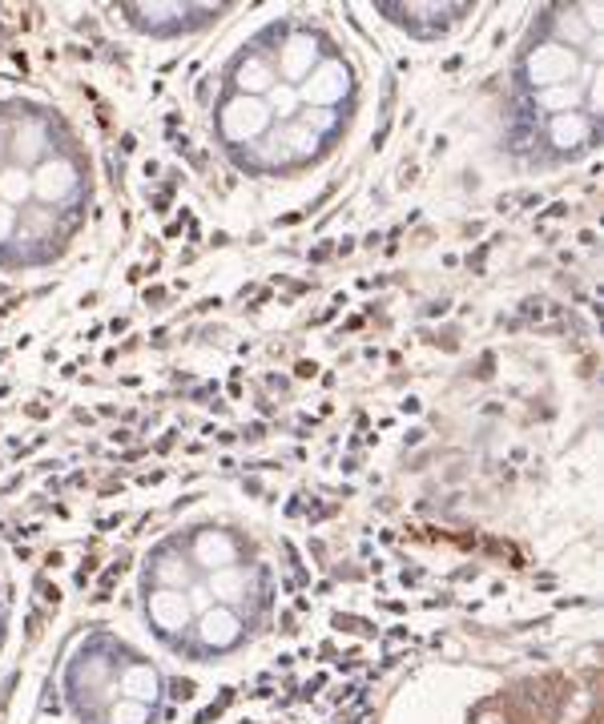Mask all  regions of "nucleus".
Segmentation results:
<instances>
[{"mask_svg": "<svg viewBox=\"0 0 604 724\" xmlns=\"http://www.w3.org/2000/svg\"><path fill=\"white\" fill-rule=\"evenodd\" d=\"M573 73H576V53L556 41L536 44V49H528L524 61H519V77H524V85H532L536 93H541V89H556V85H568Z\"/></svg>", "mask_w": 604, "mask_h": 724, "instance_id": "obj_3", "label": "nucleus"}, {"mask_svg": "<svg viewBox=\"0 0 604 724\" xmlns=\"http://www.w3.org/2000/svg\"><path fill=\"white\" fill-rule=\"evenodd\" d=\"M230 81H234V89H238V97H258V101H263V97L278 85V73L263 53H246L234 65Z\"/></svg>", "mask_w": 604, "mask_h": 724, "instance_id": "obj_11", "label": "nucleus"}, {"mask_svg": "<svg viewBox=\"0 0 604 724\" xmlns=\"http://www.w3.org/2000/svg\"><path fill=\"white\" fill-rule=\"evenodd\" d=\"M186 604H190L194 619H198L201 612H210V608H214V596H210V588H206V584H190V588H186Z\"/></svg>", "mask_w": 604, "mask_h": 724, "instance_id": "obj_22", "label": "nucleus"}, {"mask_svg": "<svg viewBox=\"0 0 604 724\" xmlns=\"http://www.w3.org/2000/svg\"><path fill=\"white\" fill-rule=\"evenodd\" d=\"M581 106V89L576 85H556V89H541L536 93V109H544V113H573V109Z\"/></svg>", "mask_w": 604, "mask_h": 724, "instance_id": "obj_18", "label": "nucleus"}, {"mask_svg": "<svg viewBox=\"0 0 604 724\" xmlns=\"http://www.w3.org/2000/svg\"><path fill=\"white\" fill-rule=\"evenodd\" d=\"M149 579H154L158 588L186 592L190 584H198V572H194V564L186 559V552H178V547H166V552H158V556H154V564H149Z\"/></svg>", "mask_w": 604, "mask_h": 724, "instance_id": "obj_13", "label": "nucleus"}, {"mask_svg": "<svg viewBox=\"0 0 604 724\" xmlns=\"http://www.w3.org/2000/svg\"><path fill=\"white\" fill-rule=\"evenodd\" d=\"M106 724H149V704L117 696V701H109V708H106Z\"/></svg>", "mask_w": 604, "mask_h": 724, "instance_id": "obj_20", "label": "nucleus"}, {"mask_svg": "<svg viewBox=\"0 0 604 724\" xmlns=\"http://www.w3.org/2000/svg\"><path fill=\"white\" fill-rule=\"evenodd\" d=\"M32 198V169H24V166H0V201L4 206H24V201Z\"/></svg>", "mask_w": 604, "mask_h": 724, "instance_id": "obj_16", "label": "nucleus"}, {"mask_svg": "<svg viewBox=\"0 0 604 724\" xmlns=\"http://www.w3.org/2000/svg\"><path fill=\"white\" fill-rule=\"evenodd\" d=\"M298 126H307L310 133H318L323 141H327V137H335L343 129V113H335V109H307Z\"/></svg>", "mask_w": 604, "mask_h": 724, "instance_id": "obj_21", "label": "nucleus"}, {"mask_svg": "<svg viewBox=\"0 0 604 724\" xmlns=\"http://www.w3.org/2000/svg\"><path fill=\"white\" fill-rule=\"evenodd\" d=\"M250 579H255L250 567L234 564V567H218V572H210V576H206V588H210L214 604H234V599H246Z\"/></svg>", "mask_w": 604, "mask_h": 724, "instance_id": "obj_15", "label": "nucleus"}, {"mask_svg": "<svg viewBox=\"0 0 604 724\" xmlns=\"http://www.w3.org/2000/svg\"><path fill=\"white\" fill-rule=\"evenodd\" d=\"M242 636H246V624L230 604H214L210 612H201L194 619V641H198L201 656H222V652L238 648Z\"/></svg>", "mask_w": 604, "mask_h": 724, "instance_id": "obj_4", "label": "nucleus"}, {"mask_svg": "<svg viewBox=\"0 0 604 724\" xmlns=\"http://www.w3.org/2000/svg\"><path fill=\"white\" fill-rule=\"evenodd\" d=\"M270 121H275V117H270L266 101H258V97L234 93L230 101L218 109V133H222V141H230V146H255L258 137L270 133Z\"/></svg>", "mask_w": 604, "mask_h": 724, "instance_id": "obj_2", "label": "nucleus"}, {"mask_svg": "<svg viewBox=\"0 0 604 724\" xmlns=\"http://www.w3.org/2000/svg\"><path fill=\"white\" fill-rule=\"evenodd\" d=\"M323 65V49H318V37L310 32H295L283 49H278V69L275 73L283 77L287 85H303L310 73Z\"/></svg>", "mask_w": 604, "mask_h": 724, "instance_id": "obj_8", "label": "nucleus"}, {"mask_svg": "<svg viewBox=\"0 0 604 724\" xmlns=\"http://www.w3.org/2000/svg\"><path fill=\"white\" fill-rule=\"evenodd\" d=\"M238 556H242V544H238L230 532L206 527V532H198V536H194L190 559L201 567V572H206V576H210V572H218V567H234V564H238Z\"/></svg>", "mask_w": 604, "mask_h": 724, "instance_id": "obj_9", "label": "nucleus"}, {"mask_svg": "<svg viewBox=\"0 0 604 724\" xmlns=\"http://www.w3.org/2000/svg\"><path fill=\"white\" fill-rule=\"evenodd\" d=\"M548 146L556 149V153H576V149H584L588 141H593V117H584L581 109H573V113H556L548 117Z\"/></svg>", "mask_w": 604, "mask_h": 724, "instance_id": "obj_12", "label": "nucleus"}, {"mask_svg": "<svg viewBox=\"0 0 604 724\" xmlns=\"http://www.w3.org/2000/svg\"><path fill=\"white\" fill-rule=\"evenodd\" d=\"M81 189V169L73 158L65 153H49L41 166L32 169V198L44 201V206H61Z\"/></svg>", "mask_w": 604, "mask_h": 724, "instance_id": "obj_5", "label": "nucleus"}, {"mask_svg": "<svg viewBox=\"0 0 604 724\" xmlns=\"http://www.w3.org/2000/svg\"><path fill=\"white\" fill-rule=\"evenodd\" d=\"M350 85H355L350 81V69L330 57V61L318 65L315 73H310L303 85H295V89H298V101H303L307 109H335L343 97H350Z\"/></svg>", "mask_w": 604, "mask_h": 724, "instance_id": "obj_6", "label": "nucleus"}, {"mask_svg": "<svg viewBox=\"0 0 604 724\" xmlns=\"http://www.w3.org/2000/svg\"><path fill=\"white\" fill-rule=\"evenodd\" d=\"M17 226H21V218H17V210L0 201V246H4V241H12V234H17Z\"/></svg>", "mask_w": 604, "mask_h": 724, "instance_id": "obj_23", "label": "nucleus"}, {"mask_svg": "<svg viewBox=\"0 0 604 724\" xmlns=\"http://www.w3.org/2000/svg\"><path fill=\"white\" fill-rule=\"evenodd\" d=\"M266 101V109H270V117H283V121H290V117L303 109V101H298V89L295 85H287V81H278L270 93L263 97Z\"/></svg>", "mask_w": 604, "mask_h": 724, "instance_id": "obj_19", "label": "nucleus"}, {"mask_svg": "<svg viewBox=\"0 0 604 724\" xmlns=\"http://www.w3.org/2000/svg\"><path fill=\"white\" fill-rule=\"evenodd\" d=\"M283 146H287V153H290V161H310V158H318V146H323V137L318 133H310L307 126H287L283 129Z\"/></svg>", "mask_w": 604, "mask_h": 724, "instance_id": "obj_17", "label": "nucleus"}, {"mask_svg": "<svg viewBox=\"0 0 604 724\" xmlns=\"http://www.w3.org/2000/svg\"><path fill=\"white\" fill-rule=\"evenodd\" d=\"M126 12L138 29L174 37V32H190L210 24L222 9H214V4H126Z\"/></svg>", "mask_w": 604, "mask_h": 724, "instance_id": "obj_1", "label": "nucleus"}, {"mask_svg": "<svg viewBox=\"0 0 604 724\" xmlns=\"http://www.w3.org/2000/svg\"><path fill=\"white\" fill-rule=\"evenodd\" d=\"M146 616H149V624H154V632L166 636V641H174L178 632H186L194 624V612H190V604H186V592H170V588L149 592Z\"/></svg>", "mask_w": 604, "mask_h": 724, "instance_id": "obj_7", "label": "nucleus"}, {"mask_svg": "<svg viewBox=\"0 0 604 724\" xmlns=\"http://www.w3.org/2000/svg\"><path fill=\"white\" fill-rule=\"evenodd\" d=\"M4 149H9L12 166L29 169L32 161L41 166V161L49 158V121H41V117H24L21 126L12 129L9 141H4Z\"/></svg>", "mask_w": 604, "mask_h": 724, "instance_id": "obj_10", "label": "nucleus"}, {"mask_svg": "<svg viewBox=\"0 0 604 724\" xmlns=\"http://www.w3.org/2000/svg\"><path fill=\"white\" fill-rule=\"evenodd\" d=\"M117 693L126 696V701H141V704H154L161 693V676L154 664L146 661H133L126 668L117 672Z\"/></svg>", "mask_w": 604, "mask_h": 724, "instance_id": "obj_14", "label": "nucleus"}]
</instances>
